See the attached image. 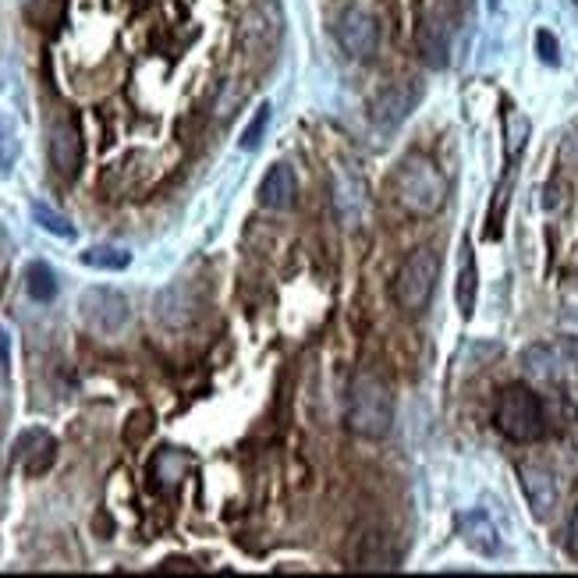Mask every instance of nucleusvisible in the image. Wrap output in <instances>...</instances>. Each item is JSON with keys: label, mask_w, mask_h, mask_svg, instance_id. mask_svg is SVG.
<instances>
[{"label": "nucleus", "mask_w": 578, "mask_h": 578, "mask_svg": "<svg viewBox=\"0 0 578 578\" xmlns=\"http://www.w3.org/2000/svg\"><path fill=\"white\" fill-rule=\"evenodd\" d=\"M344 422L362 440H383L394 426V398L387 383L373 373H355L348 383L344 401Z\"/></svg>", "instance_id": "f257e3e1"}, {"label": "nucleus", "mask_w": 578, "mask_h": 578, "mask_svg": "<svg viewBox=\"0 0 578 578\" xmlns=\"http://www.w3.org/2000/svg\"><path fill=\"white\" fill-rule=\"evenodd\" d=\"M394 199L412 217H437L447 199V181L440 167L422 153H408L394 171Z\"/></svg>", "instance_id": "f03ea898"}, {"label": "nucleus", "mask_w": 578, "mask_h": 578, "mask_svg": "<svg viewBox=\"0 0 578 578\" xmlns=\"http://www.w3.org/2000/svg\"><path fill=\"white\" fill-rule=\"evenodd\" d=\"M493 422L497 430L504 433L515 444H532V440L543 437L547 430V415H543V401L525 387V383H511L504 387L493 408Z\"/></svg>", "instance_id": "7ed1b4c3"}, {"label": "nucleus", "mask_w": 578, "mask_h": 578, "mask_svg": "<svg viewBox=\"0 0 578 578\" xmlns=\"http://www.w3.org/2000/svg\"><path fill=\"white\" fill-rule=\"evenodd\" d=\"M437 281H440V252L430 249V245H422V249L408 252L405 263L398 266V274H394V302L405 309V313H422L426 305H430L433 291H437Z\"/></svg>", "instance_id": "20e7f679"}, {"label": "nucleus", "mask_w": 578, "mask_h": 578, "mask_svg": "<svg viewBox=\"0 0 578 578\" xmlns=\"http://www.w3.org/2000/svg\"><path fill=\"white\" fill-rule=\"evenodd\" d=\"M82 320L96 330V334H118L128 323V298L114 288H89L79 302Z\"/></svg>", "instance_id": "39448f33"}, {"label": "nucleus", "mask_w": 578, "mask_h": 578, "mask_svg": "<svg viewBox=\"0 0 578 578\" xmlns=\"http://www.w3.org/2000/svg\"><path fill=\"white\" fill-rule=\"evenodd\" d=\"M337 43L348 57L355 61H369L376 54V40H380V29H376V18L369 11L348 8L337 18Z\"/></svg>", "instance_id": "423d86ee"}, {"label": "nucleus", "mask_w": 578, "mask_h": 578, "mask_svg": "<svg viewBox=\"0 0 578 578\" xmlns=\"http://www.w3.org/2000/svg\"><path fill=\"white\" fill-rule=\"evenodd\" d=\"M82 132L75 125V118H61L54 121L50 128V142H47V157H50V167H54L61 178H75L82 171Z\"/></svg>", "instance_id": "0eeeda50"}, {"label": "nucleus", "mask_w": 578, "mask_h": 578, "mask_svg": "<svg viewBox=\"0 0 578 578\" xmlns=\"http://www.w3.org/2000/svg\"><path fill=\"white\" fill-rule=\"evenodd\" d=\"M518 479H522V490L529 508L536 518H547L550 511L557 508V497H561V486H557V476L547 469V465H518Z\"/></svg>", "instance_id": "6e6552de"}, {"label": "nucleus", "mask_w": 578, "mask_h": 578, "mask_svg": "<svg viewBox=\"0 0 578 578\" xmlns=\"http://www.w3.org/2000/svg\"><path fill=\"white\" fill-rule=\"evenodd\" d=\"M419 103V86L415 82H394L373 100V121L380 128H398Z\"/></svg>", "instance_id": "1a4fd4ad"}, {"label": "nucleus", "mask_w": 578, "mask_h": 578, "mask_svg": "<svg viewBox=\"0 0 578 578\" xmlns=\"http://www.w3.org/2000/svg\"><path fill=\"white\" fill-rule=\"evenodd\" d=\"M15 461L25 469V476H43L57 461V440L47 430H25L15 440Z\"/></svg>", "instance_id": "9d476101"}, {"label": "nucleus", "mask_w": 578, "mask_h": 578, "mask_svg": "<svg viewBox=\"0 0 578 578\" xmlns=\"http://www.w3.org/2000/svg\"><path fill=\"white\" fill-rule=\"evenodd\" d=\"M196 309H199V298L192 295L188 281L171 284V288H164L157 295V320L171 330L188 327V323L196 320Z\"/></svg>", "instance_id": "9b49d317"}, {"label": "nucleus", "mask_w": 578, "mask_h": 578, "mask_svg": "<svg viewBox=\"0 0 578 578\" xmlns=\"http://www.w3.org/2000/svg\"><path fill=\"white\" fill-rule=\"evenodd\" d=\"M298 196V178L288 164H274L259 181V206L266 210H291Z\"/></svg>", "instance_id": "f8f14e48"}, {"label": "nucleus", "mask_w": 578, "mask_h": 578, "mask_svg": "<svg viewBox=\"0 0 578 578\" xmlns=\"http://www.w3.org/2000/svg\"><path fill=\"white\" fill-rule=\"evenodd\" d=\"M578 359V341H554V344H536L522 355V366L536 376H554L561 366H571Z\"/></svg>", "instance_id": "ddd939ff"}, {"label": "nucleus", "mask_w": 578, "mask_h": 578, "mask_svg": "<svg viewBox=\"0 0 578 578\" xmlns=\"http://www.w3.org/2000/svg\"><path fill=\"white\" fill-rule=\"evenodd\" d=\"M277 32H281V11H277L274 0L256 4L245 18V43L249 47H270L277 40Z\"/></svg>", "instance_id": "4468645a"}, {"label": "nucleus", "mask_w": 578, "mask_h": 578, "mask_svg": "<svg viewBox=\"0 0 578 578\" xmlns=\"http://www.w3.org/2000/svg\"><path fill=\"white\" fill-rule=\"evenodd\" d=\"M461 536H465V543H469L472 550H479V554L493 557L500 550V539H497V529L490 525V518L486 515H465L461 518Z\"/></svg>", "instance_id": "2eb2a0df"}, {"label": "nucleus", "mask_w": 578, "mask_h": 578, "mask_svg": "<svg viewBox=\"0 0 578 578\" xmlns=\"http://www.w3.org/2000/svg\"><path fill=\"white\" fill-rule=\"evenodd\" d=\"M476 288H479L476 259H472V249H469V242H465V249H461L458 288H454V298H458V309H461V316H472V309H476Z\"/></svg>", "instance_id": "dca6fc26"}, {"label": "nucleus", "mask_w": 578, "mask_h": 578, "mask_svg": "<svg viewBox=\"0 0 578 578\" xmlns=\"http://www.w3.org/2000/svg\"><path fill=\"white\" fill-rule=\"evenodd\" d=\"M419 50L422 57L433 64V68H444L447 64V40H444V25L437 22H422L419 25Z\"/></svg>", "instance_id": "f3484780"}, {"label": "nucleus", "mask_w": 578, "mask_h": 578, "mask_svg": "<svg viewBox=\"0 0 578 578\" xmlns=\"http://www.w3.org/2000/svg\"><path fill=\"white\" fill-rule=\"evenodd\" d=\"M25 291H29L36 302H54L57 295V277L47 263H29L25 270Z\"/></svg>", "instance_id": "a211bd4d"}, {"label": "nucleus", "mask_w": 578, "mask_h": 578, "mask_svg": "<svg viewBox=\"0 0 578 578\" xmlns=\"http://www.w3.org/2000/svg\"><path fill=\"white\" fill-rule=\"evenodd\" d=\"M82 263L93 266V270H125L132 263V252L118 249V245H93V249L82 252Z\"/></svg>", "instance_id": "6ab92c4d"}, {"label": "nucleus", "mask_w": 578, "mask_h": 578, "mask_svg": "<svg viewBox=\"0 0 578 578\" xmlns=\"http://www.w3.org/2000/svg\"><path fill=\"white\" fill-rule=\"evenodd\" d=\"M32 220H36L43 231H50V235H57V238H75V224H71L68 217H61L57 210H50V206H43V203L32 206Z\"/></svg>", "instance_id": "aec40b11"}, {"label": "nucleus", "mask_w": 578, "mask_h": 578, "mask_svg": "<svg viewBox=\"0 0 578 578\" xmlns=\"http://www.w3.org/2000/svg\"><path fill=\"white\" fill-rule=\"evenodd\" d=\"M525 139H529V118H522L515 107L508 110V167L518 164L525 149Z\"/></svg>", "instance_id": "412c9836"}, {"label": "nucleus", "mask_w": 578, "mask_h": 578, "mask_svg": "<svg viewBox=\"0 0 578 578\" xmlns=\"http://www.w3.org/2000/svg\"><path fill=\"white\" fill-rule=\"evenodd\" d=\"M185 469H188V461L181 458L178 451H160V454H157V461H153V476H157L164 486L178 483L181 472H185Z\"/></svg>", "instance_id": "4be33fe9"}, {"label": "nucleus", "mask_w": 578, "mask_h": 578, "mask_svg": "<svg viewBox=\"0 0 578 578\" xmlns=\"http://www.w3.org/2000/svg\"><path fill=\"white\" fill-rule=\"evenodd\" d=\"M266 125H270V103H263V107H256V114H252V121L245 125L242 132V149H259V142H263V132Z\"/></svg>", "instance_id": "5701e85b"}, {"label": "nucleus", "mask_w": 578, "mask_h": 578, "mask_svg": "<svg viewBox=\"0 0 578 578\" xmlns=\"http://www.w3.org/2000/svg\"><path fill=\"white\" fill-rule=\"evenodd\" d=\"M153 433V412H146V408H139V412H132L128 415V422H125V444H132V447H139L142 440Z\"/></svg>", "instance_id": "b1692460"}, {"label": "nucleus", "mask_w": 578, "mask_h": 578, "mask_svg": "<svg viewBox=\"0 0 578 578\" xmlns=\"http://www.w3.org/2000/svg\"><path fill=\"white\" fill-rule=\"evenodd\" d=\"M15 157H18V135L11 128V121L0 118V164L4 167L15 164Z\"/></svg>", "instance_id": "393cba45"}, {"label": "nucleus", "mask_w": 578, "mask_h": 578, "mask_svg": "<svg viewBox=\"0 0 578 578\" xmlns=\"http://www.w3.org/2000/svg\"><path fill=\"white\" fill-rule=\"evenodd\" d=\"M557 160H561L564 171L578 174V128H571V132L564 135L561 149H557Z\"/></svg>", "instance_id": "a878e982"}, {"label": "nucleus", "mask_w": 578, "mask_h": 578, "mask_svg": "<svg viewBox=\"0 0 578 578\" xmlns=\"http://www.w3.org/2000/svg\"><path fill=\"white\" fill-rule=\"evenodd\" d=\"M536 50H539V57H543V61H547V64H557V61H561V50H557V40H554V36H550L547 29L536 32Z\"/></svg>", "instance_id": "bb28decb"}, {"label": "nucleus", "mask_w": 578, "mask_h": 578, "mask_svg": "<svg viewBox=\"0 0 578 578\" xmlns=\"http://www.w3.org/2000/svg\"><path fill=\"white\" fill-rule=\"evenodd\" d=\"M564 543H568V554L578 557V504H575V511H571V518H568V536H564Z\"/></svg>", "instance_id": "cd10ccee"}, {"label": "nucleus", "mask_w": 578, "mask_h": 578, "mask_svg": "<svg viewBox=\"0 0 578 578\" xmlns=\"http://www.w3.org/2000/svg\"><path fill=\"white\" fill-rule=\"evenodd\" d=\"M8 359H11V337L4 334V327H0V369L8 366Z\"/></svg>", "instance_id": "c85d7f7f"}]
</instances>
